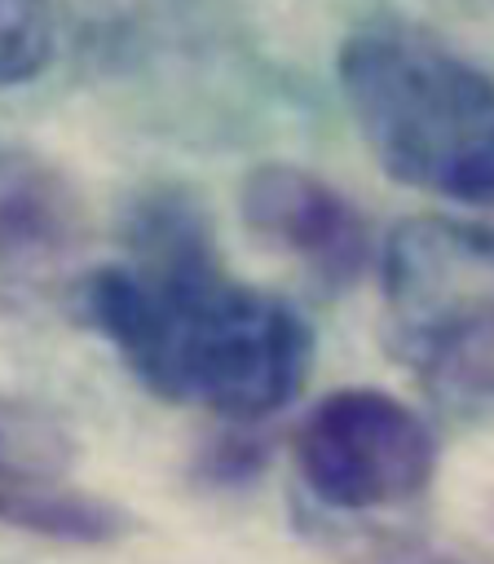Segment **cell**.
Here are the masks:
<instances>
[{
	"instance_id": "6da1fadb",
	"label": "cell",
	"mask_w": 494,
	"mask_h": 564,
	"mask_svg": "<svg viewBox=\"0 0 494 564\" xmlns=\"http://www.w3.org/2000/svg\"><path fill=\"white\" fill-rule=\"evenodd\" d=\"M84 313L150 392L229 419L287 405L309 366L296 308L229 278L207 220L181 194L132 212L128 260L84 282Z\"/></svg>"
},
{
	"instance_id": "7a4b0ae2",
	"label": "cell",
	"mask_w": 494,
	"mask_h": 564,
	"mask_svg": "<svg viewBox=\"0 0 494 564\" xmlns=\"http://www.w3.org/2000/svg\"><path fill=\"white\" fill-rule=\"evenodd\" d=\"M348 110L401 185L494 203V75L401 31L353 35L340 53Z\"/></svg>"
},
{
	"instance_id": "3957f363",
	"label": "cell",
	"mask_w": 494,
	"mask_h": 564,
	"mask_svg": "<svg viewBox=\"0 0 494 564\" xmlns=\"http://www.w3.org/2000/svg\"><path fill=\"white\" fill-rule=\"evenodd\" d=\"M388 344L445 383H494V229L415 216L384 242Z\"/></svg>"
},
{
	"instance_id": "277c9868",
	"label": "cell",
	"mask_w": 494,
	"mask_h": 564,
	"mask_svg": "<svg viewBox=\"0 0 494 564\" xmlns=\"http://www.w3.org/2000/svg\"><path fill=\"white\" fill-rule=\"evenodd\" d=\"M296 467L331 507H393L432 480L437 436L406 401L375 388H344L322 397L300 423Z\"/></svg>"
},
{
	"instance_id": "5b68a950",
	"label": "cell",
	"mask_w": 494,
	"mask_h": 564,
	"mask_svg": "<svg viewBox=\"0 0 494 564\" xmlns=\"http://www.w3.org/2000/svg\"><path fill=\"white\" fill-rule=\"evenodd\" d=\"M243 220L273 251L304 264L318 282L344 286L370 260V234L357 207L322 176L265 163L243 181Z\"/></svg>"
},
{
	"instance_id": "8992f818",
	"label": "cell",
	"mask_w": 494,
	"mask_h": 564,
	"mask_svg": "<svg viewBox=\"0 0 494 564\" xmlns=\"http://www.w3.org/2000/svg\"><path fill=\"white\" fill-rule=\"evenodd\" d=\"M88 212L62 167L22 145H0V278L53 282L84 247Z\"/></svg>"
},
{
	"instance_id": "52a82bcc",
	"label": "cell",
	"mask_w": 494,
	"mask_h": 564,
	"mask_svg": "<svg viewBox=\"0 0 494 564\" xmlns=\"http://www.w3.org/2000/svg\"><path fill=\"white\" fill-rule=\"evenodd\" d=\"M0 524L79 546L128 533V516L115 502L57 480L44 463H0Z\"/></svg>"
},
{
	"instance_id": "ba28073f",
	"label": "cell",
	"mask_w": 494,
	"mask_h": 564,
	"mask_svg": "<svg viewBox=\"0 0 494 564\" xmlns=\"http://www.w3.org/2000/svg\"><path fill=\"white\" fill-rule=\"evenodd\" d=\"M53 57V4L0 0V84L35 79Z\"/></svg>"
},
{
	"instance_id": "9c48e42d",
	"label": "cell",
	"mask_w": 494,
	"mask_h": 564,
	"mask_svg": "<svg viewBox=\"0 0 494 564\" xmlns=\"http://www.w3.org/2000/svg\"><path fill=\"white\" fill-rule=\"evenodd\" d=\"M53 458V432L26 410L0 401V463H44Z\"/></svg>"
},
{
	"instance_id": "30bf717a",
	"label": "cell",
	"mask_w": 494,
	"mask_h": 564,
	"mask_svg": "<svg viewBox=\"0 0 494 564\" xmlns=\"http://www.w3.org/2000/svg\"><path fill=\"white\" fill-rule=\"evenodd\" d=\"M388 564H459V560H445V555H406V560H388Z\"/></svg>"
},
{
	"instance_id": "8fae6325",
	"label": "cell",
	"mask_w": 494,
	"mask_h": 564,
	"mask_svg": "<svg viewBox=\"0 0 494 564\" xmlns=\"http://www.w3.org/2000/svg\"><path fill=\"white\" fill-rule=\"evenodd\" d=\"M472 4H485V9H494V0H472Z\"/></svg>"
}]
</instances>
